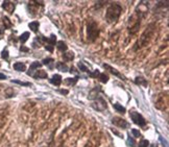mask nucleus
I'll use <instances>...</instances> for the list:
<instances>
[{
  "instance_id": "obj_1",
  "label": "nucleus",
  "mask_w": 169,
  "mask_h": 147,
  "mask_svg": "<svg viewBox=\"0 0 169 147\" xmlns=\"http://www.w3.org/2000/svg\"><path fill=\"white\" fill-rule=\"evenodd\" d=\"M156 33V23H150L148 24L147 28L144 30V33H142L139 41L136 44V47H135V50H138V49H141L145 46H147L150 41L153 40V36H155Z\"/></svg>"
},
{
  "instance_id": "obj_2",
  "label": "nucleus",
  "mask_w": 169,
  "mask_h": 147,
  "mask_svg": "<svg viewBox=\"0 0 169 147\" xmlns=\"http://www.w3.org/2000/svg\"><path fill=\"white\" fill-rule=\"evenodd\" d=\"M122 13V6L119 3H111L106 12V20L107 23H116Z\"/></svg>"
},
{
  "instance_id": "obj_3",
  "label": "nucleus",
  "mask_w": 169,
  "mask_h": 147,
  "mask_svg": "<svg viewBox=\"0 0 169 147\" xmlns=\"http://www.w3.org/2000/svg\"><path fill=\"white\" fill-rule=\"evenodd\" d=\"M99 36V28L95 21L88 22L87 25V39L90 42H94Z\"/></svg>"
},
{
  "instance_id": "obj_4",
  "label": "nucleus",
  "mask_w": 169,
  "mask_h": 147,
  "mask_svg": "<svg viewBox=\"0 0 169 147\" xmlns=\"http://www.w3.org/2000/svg\"><path fill=\"white\" fill-rule=\"evenodd\" d=\"M129 116H131L132 120H133V122L135 124H137V125L141 126V127H144L146 125V121L145 119L143 118V116H142L141 114H139V113L137 112H131L129 113Z\"/></svg>"
},
{
  "instance_id": "obj_5",
  "label": "nucleus",
  "mask_w": 169,
  "mask_h": 147,
  "mask_svg": "<svg viewBox=\"0 0 169 147\" xmlns=\"http://www.w3.org/2000/svg\"><path fill=\"white\" fill-rule=\"evenodd\" d=\"M107 101L102 97H98L95 99L94 103H92V107L94 110L98 112H104V110H107Z\"/></svg>"
},
{
  "instance_id": "obj_6",
  "label": "nucleus",
  "mask_w": 169,
  "mask_h": 147,
  "mask_svg": "<svg viewBox=\"0 0 169 147\" xmlns=\"http://www.w3.org/2000/svg\"><path fill=\"white\" fill-rule=\"evenodd\" d=\"M112 123L114 124V125L120 127V128H126V127H129V122L126 121L125 119L121 118V117H114V118L112 119Z\"/></svg>"
},
{
  "instance_id": "obj_7",
  "label": "nucleus",
  "mask_w": 169,
  "mask_h": 147,
  "mask_svg": "<svg viewBox=\"0 0 169 147\" xmlns=\"http://www.w3.org/2000/svg\"><path fill=\"white\" fill-rule=\"evenodd\" d=\"M104 68H106V69H107V70L110 71V72L112 73V74H114L115 76L119 77L120 79H122V80H125V79H126L125 76H124V75H122L118 70L115 69V68H113V67H111V66L107 65V64H104Z\"/></svg>"
},
{
  "instance_id": "obj_8",
  "label": "nucleus",
  "mask_w": 169,
  "mask_h": 147,
  "mask_svg": "<svg viewBox=\"0 0 169 147\" xmlns=\"http://www.w3.org/2000/svg\"><path fill=\"white\" fill-rule=\"evenodd\" d=\"M1 6H2V9H5L6 12H9V14H13V12L15 9V3L11 1H3Z\"/></svg>"
},
{
  "instance_id": "obj_9",
  "label": "nucleus",
  "mask_w": 169,
  "mask_h": 147,
  "mask_svg": "<svg viewBox=\"0 0 169 147\" xmlns=\"http://www.w3.org/2000/svg\"><path fill=\"white\" fill-rule=\"evenodd\" d=\"M101 92V88L99 87V86H97V87H95L94 89L91 90V92L89 93V96H88V98L89 99H96V98L99 97V93Z\"/></svg>"
},
{
  "instance_id": "obj_10",
  "label": "nucleus",
  "mask_w": 169,
  "mask_h": 147,
  "mask_svg": "<svg viewBox=\"0 0 169 147\" xmlns=\"http://www.w3.org/2000/svg\"><path fill=\"white\" fill-rule=\"evenodd\" d=\"M37 72L36 73H33V76L36 78V79H44V78H47L48 77V74L46 71H44L42 69L40 70H36Z\"/></svg>"
},
{
  "instance_id": "obj_11",
  "label": "nucleus",
  "mask_w": 169,
  "mask_h": 147,
  "mask_svg": "<svg viewBox=\"0 0 169 147\" xmlns=\"http://www.w3.org/2000/svg\"><path fill=\"white\" fill-rule=\"evenodd\" d=\"M50 82L55 86H60L62 84V76L60 74H55L52 78H50Z\"/></svg>"
},
{
  "instance_id": "obj_12",
  "label": "nucleus",
  "mask_w": 169,
  "mask_h": 147,
  "mask_svg": "<svg viewBox=\"0 0 169 147\" xmlns=\"http://www.w3.org/2000/svg\"><path fill=\"white\" fill-rule=\"evenodd\" d=\"M140 23H141L140 19H137V21L135 22V24H133V25L129 27V33H131V35H134V33H136L137 31H138L139 26H140Z\"/></svg>"
},
{
  "instance_id": "obj_13",
  "label": "nucleus",
  "mask_w": 169,
  "mask_h": 147,
  "mask_svg": "<svg viewBox=\"0 0 169 147\" xmlns=\"http://www.w3.org/2000/svg\"><path fill=\"white\" fill-rule=\"evenodd\" d=\"M14 69L16 71H19V72H23V71L26 70V66H25V64L24 63L18 62V63L14 64Z\"/></svg>"
},
{
  "instance_id": "obj_14",
  "label": "nucleus",
  "mask_w": 169,
  "mask_h": 147,
  "mask_svg": "<svg viewBox=\"0 0 169 147\" xmlns=\"http://www.w3.org/2000/svg\"><path fill=\"white\" fill-rule=\"evenodd\" d=\"M42 67V64L39 63V62H33V64L30 65V67H29V71L27 72L28 75H31V73H33V71H36V69H39V68Z\"/></svg>"
},
{
  "instance_id": "obj_15",
  "label": "nucleus",
  "mask_w": 169,
  "mask_h": 147,
  "mask_svg": "<svg viewBox=\"0 0 169 147\" xmlns=\"http://www.w3.org/2000/svg\"><path fill=\"white\" fill-rule=\"evenodd\" d=\"M135 84H136V85H141V86H143V87H147L148 82H147V80H146L144 77L138 76V77L135 78Z\"/></svg>"
},
{
  "instance_id": "obj_16",
  "label": "nucleus",
  "mask_w": 169,
  "mask_h": 147,
  "mask_svg": "<svg viewBox=\"0 0 169 147\" xmlns=\"http://www.w3.org/2000/svg\"><path fill=\"white\" fill-rule=\"evenodd\" d=\"M56 48L60 51H62V52H66L68 49L67 45H66V43L64 42V41H58V42L56 43Z\"/></svg>"
},
{
  "instance_id": "obj_17",
  "label": "nucleus",
  "mask_w": 169,
  "mask_h": 147,
  "mask_svg": "<svg viewBox=\"0 0 169 147\" xmlns=\"http://www.w3.org/2000/svg\"><path fill=\"white\" fill-rule=\"evenodd\" d=\"M55 67H56V69L62 71V72H67L68 71V66L66 65V64H64L63 62H58Z\"/></svg>"
},
{
  "instance_id": "obj_18",
  "label": "nucleus",
  "mask_w": 169,
  "mask_h": 147,
  "mask_svg": "<svg viewBox=\"0 0 169 147\" xmlns=\"http://www.w3.org/2000/svg\"><path fill=\"white\" fill-rule=\"evenodd\" d=\"M53 64H55V60L51 58H44L42 65H46L49 67V69H53Z\"/></svg>"
},
{
  "instance_id": "obj_19",
  "label": "nucleus",
  "mask_w": 169,
  "mask_h": 147,
  "mask_svg": "<svg viewBox=\"0 0 169 147\" xmlns=\"http://www.w3.org/2000/svg\"><path fill=\"white\" fill-rule=\"evenodd\" d=\"M39 22L38 21H33V22H30V23L28 24V27L30 28L31 31H33V33H37L38 31V28H39Z\"/></svg>"
},
{
  "instance_id": "obj_20",
  "label": "nucleus",
  "mask_w": 169,
  "mask_h": 147,
  "mask_svg": "<svg viewBox=\"0 0 169 147\" xmlns=\"http://www.w3.org/2000/svg\"><path fill=\"white\" fill-rule=\"evenodd\" d=\"M63 58L66 62H70V61H72L73 58H74V53L73 52H65L63 54Z\"/></svg>"
},
{
  "instance_id": "obj_21",
  "label": "nucleus",
  "mask_w": 169,
  "mask_h": 147,
  "mask_svg": "<svg viewBox=\"0 0 169 147\" xmlns=\"http://www.w3.org/2000/svg\"><path fill=\"white\" fill-rule=\"evenodd\" d=\"M77 80H78V77L76 76V77H72V78H66L65 82L69 86H74L77 82Z\"/></svg>"
},
{
  "instance_id": "obj_22",
  "label": "nucleus",
  "mask_w": 169,
  "mask_h": 147,
  "mask_svg": "<svg viewBox=\"0 0 169 147\" xmlns=\"http://www.w3.org/2000/svg\"><path fill=\"white\" fill-rule=\"evenodd\" d=\"M28 38H29V33L25 31V33H23L20 37H19V40H20V42L22 44H24V43L26 42V41L28 40Z\"/></svg>"
},
{
  "instance_id": "obj_23",
  "label": "nucleus",
  "mask_w": 169,
  "mask_h": 147,
  "mask_svg": "<svg viewBox=\"0 0 169 147\" xmlns=\"http://www.w3.org/2000/svg\"><path fill=\"white\" fill-rule=\"evenodd\" d=\"M114 109L116 110L117 112H119V113H121V114H124L125 113V107H122V105H120L119 103H115L114 104Z\"/></svg>"
},
{
  "instance_id": "obj_24",
  "label": "nucleus",
  "mask_w": 169,
  "mask_h": 147,
  "mask_svg": "<svg viewBox=\"0 0 169 147\" xmlns=\"http://www.w3.org/2000/svg\"><path fill=\"white\" fill-rule=\"evenodd\" d=\"M55 42H56V36L52 33V35L50 36V38L47 39V43H48V45H51V46H53V47H55Z\"/></svg>"
},
{
  "instance_id": "obj_25",
  "label": "nucleus",
  "mask_w": 169,
  "mask_h": 147,
  "mask_svg": "<svg viewBox=\"0 0 169 147\" xmlns=\"http://www.w3.org/2000/svg\"><path fill=\"white\" fill-rule=\"evenodd\" d=\"M126 144H127V146L129 147H136V142H135V140L132 138L129 134V138H127Z\"/></svg>"
},
{
  "instance_id": "obj_26",
  "label": "nucleus",
  "mask_w": 169,
  "mask_h": 147,
  "mask_svg": "<svg viewBox=\"0 0 169 147\" xmlns=\"http://www.w3.org/2000/svg\"><path fill=\"white\" fill-rule=\"evenodd\" d=\"M98 78H99L100 82H104V84H106V82H109V76H107V75L106 74V73H100L99 76H98Z\"/></svg>"
},
{
  "instance_id": "obj_27",
  "label": "nucleus",
  "mask_w": 169,
  "mask_h": 147,
  "mask_svg": "<svg viewBox=\"0 0 169 147\" xmlns=\"http://www.w3.org/2000/svg\"><path fill=\"white\" fill-rule=\"evenodd\" d=\"M77 67L79 68V70L80 71H83V72H88V73H90V71L89 69H88V67L87 66H85V64L83 63V62H79L77 64Z\"/></svg>"
},
{
  "instance_id": "obj_28",
  "label": "nucleus",
  "mask_w": 169,
  "mask_h": 147,
  "mask_svg": "<svg viewBox=\"0 0 169 147\" xmlns=\"http://www.w3.org/2000/svg\"><path fill=\"white\" fill-rule=\"evenodd\" d=\"M3 24H4V27H5V29H9L12 27V23H11V20H9L7 17L4 16L3 17Z\"/></svg>"
},
{
  "instance_id": "obj_29",
  "label": "nucleus",
  "mask_w": 169,
  "mask_h": 147,
  "mask_svg": "<svg viewBox=\"0 0 169 147\" xmlns=\"http://www.w3.org/2000/svg\"><path fill=\"white\" fill-rule=\"evenodd\" d=\"M12 82H15V84H18V85H21V86H24V87H27V86H31L30 82H20V80H16V79H13V80H12Z\"/></svg>"
},
{
  "instance_id": "obj_30",
  "label": "nucleus",
  "mask_w": 169,
  "mask_h": 147,
  "mask_svg": "<svg viewBox=\"0 0 169 147\" xmlns=\"http://www.w3.org/2000/svg\"><path fill=\"white\" fill-rule=\"evenodd\" d=\"M1 58H3V60H9V50H7V49H4V50L2 51Z\"/></svg>"
},
{
  "instance_id": "obj_31",
  "label": "nucleus",
  "mask_w": 169,
  "mask_h": 147,
  "mask_svg": "<svg viewBox=\"0 0 169 147\" xmlns=\"http://www.w3.org/2000/svg\"><path fill=\"white\" fill-rule=\"evenodd\" d=\"M99 74H100V72H99L98 70H95L94 72H90V73H89V75H90V76L93 77V78H98Z\"/></svg>"
},
{
  "instance_id": "obj_32",
  "label": "nucleus",
  "mask_w": 169,
  "mask_h": 147,
  "mask_svg": "<svg viewBox=\"0 0 169 147\" xmlns=\"http://www.w3.org/2000/svg\"><path fill=\"white\" fill-rule=\"evenodd\" d=\"M132 134L134 135L135 138H140V137H141V133L138 131V129H135V128H133V129H132Z\"/></svg>"
},
{
  "instance_id": "obj_33",
  "label": "nucleus",
  "mask_w": 169,
  "mask_h": 147,
  "mask_svg": "<svg viewBox=\"0 0 169 147\" xmlns=\"http://www.w3.org/2000/svg\"><path fill=\"white\" fill-rule=\"evenodd\" d=\"M149 146V142L147 140H142L139 143V147H148Z\"/></svg>"
},
{
  "instance_id": "obj_34",
  "label": "nucleus",
  "mask_w": 169,
  "mask_h": 147,
  "mask_svg": "<svg viewBox=\"0 0 169 147\" xmlns=\"http://www.w3.org/2000/svg\"><path fill=\"white\" fill-rule=\"evenodd\" d=\"M45 49H46V50L49 51V52H52V51H53V46H51V45H46V46H45Z\"/></svg>"
},
{
  "instance_id": "obj_35",
  "label": "nucleus",
  "mask_w": 169,
  "mask_h": 147,
  "mask_svg": "<svg viewBox=\"0 0 169 147\" xmlns=\"http://www.w3.org/2000/svg\"><path fill=\"white\" fill-rule=\"evenodd\" d=\"M61 93V94H64V95H67L68 93H69V91H68V90H64V89H62V90H60V91H58Z\"/></svg>"
},
{
  "instance_id": "obj_36",
  "label": "nucleus",
  "mask_w": 169,
  "mask_h": 147,
  "mask_svg": "<svg viewBox=\"0 0 169 147\" xmlns=\"http://www.w3.org/2000/svg\"><path fill=\"white\" fill-rule=\"evenodd\" d=\"M39 147H51V143H43Z\"/></svg>"
},
{
  "instance_id": "obj_37",
  "label": "nucleus",
  "mask_w": 169,
  "mask_h": 147,
  "mask_svg": "<svg viewBox=\"0 0 169 147\" xmlns=\"http://www.w3.org/2000/svg\"><path fill=\"white\" fill-rule=\"evenodd\" d=\"M20 50H21V51H28L29 49H28V48H26V47H24V46L22 45V46H21V48H20Z\"/></svg>"
},
{
  "instance_id": "obj_38",
  "label": "nucleus",
  "mask_w": 169,
  "mask_h": 147,
  "mask_svg": "<svg viewBox=\"0 0 169 147\" xmlns=\"http://www.w3.org/2000/svg\"><path fill=\"white\" fill-rule=\"evenodd\" d=\"M0 79H6V75H4V74H2V73H0Z\"/></svg>"
},
{
  "instance_id": "obj_39",
  "label": "nucleus",
  "mask_w": 169,
  "mask_h": 147,
  "mask_svg": "<svg viewBox=\"0 0 169 147\" xmlns=\"http://www.w3.org/2000/svg\"><path fill=\"white\" fill-rule=\"evenodd\" d=\"M112 131H113V133H114L115 135H117V136H119V137H120V134H119L117 131H115V129H112Z\"/></svg>"
},
{
  "instance_id": "obj_40",
  "label": "nucleus",
  "mask_w": 169,
  "mask_h": 147,
  "mask_svg": "<svg viewBox=\"0 0 169 147\" xmlns=\"http://www.w3.org/2000/svg\"><path fill=\"white\" fill-rule=\"evenodd\" d=\"M148 147H157V146L155 145V144H153V145H149Z\"/></svg>"
},
{
  "instance_id": "obj_41",
  "label": "nucleus",
  "mask_w": 169,
  "mask_h": 147,
  "mask_svg": "<svg viewBox=\"0 0 169 147\" xmlns=\"http://www.w3.org/2000/svg\"><path fill=\"white\" fill-rule=\"evenodd\" d=\"M85 147H91V145H90V144H87V145H86Z\"/></svg>"
},
{
  "instance_id": "obj_42",
  "label": "nucleus",
  "mask_w": 169,
  "mask_h": 147,
  "mask_svg": "<svg viewBox=\"0 0 169 147\" xmlns=\"http://www.w3.org/2000/svg\"><path fill=\"white\" fill-rule=\"evenodd\" d=\"M0 35H1V31H0Z\"/></svg>"
},
{
  "instance_id": "obj_43",
  "label": "nucleus",
  "mask_w": 169,
  "mask_h": 147,
  "mask_svg": "<svg viewBox=\"0 0 169 147\" xmlns=\"http://www.w3.org/2000/svg\"><path fill=\"white\" fill-rule=\"evenodd\" d=\"M0 66H1V64H0Z\"/></svg>"
}]
</instances>
